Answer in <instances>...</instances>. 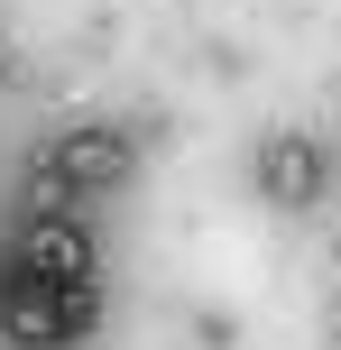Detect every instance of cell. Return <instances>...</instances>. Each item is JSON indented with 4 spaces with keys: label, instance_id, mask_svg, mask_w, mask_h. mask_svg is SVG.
Instances as JSON below:
<instances>
[{
    "label": "cell",
    "instance_id": "obj_1",
    "mask_svg": "<svg viewBox=\"0 0 341 350\" xmlns=\"http://www.w3.org/2000/svg\"><path fill=\"white\" fill-rule=\"evenodd\" d=\"M92 323H102L92 277L55 286V277H37V267H10V277H0V332H10L18 350H74Z\"/></svg>",
    "mask_w": 341,
    "mask_h": 350
},
{
    "label": "cell",
    "instance_id": "obj_2",
    "mask_svg": "<svg viewBox=\"0 0 341 350\" xmlns=\"http://www.w3.org/2000/svg\"><path fill=\"white\" fill-rule=\"evenodd\" d=\"M139 166V139L120 120H92V129H65V139L37 157V212H65L83 185H120Z\"/></svg>",
    "mask_w": 341,
    "mask_h": 350
},
{
    "label": "cell",
    "instance_id": "obj_3",
    "mask_svg": "<svg viewBox=\"0 0 341 350\" xmlns=\"http://www.w3.org/2000/svg\"><path fill=\"white\" fill-rule=\"evenodd\" d=\"M323 148L305 139V129H277L268 148H258V203H277V212H314V193H323Z\"/></svg>",
    "mask_w": 341,
    "mask_h": 350
},
{
    "label": "cell",
    "instance_id": "obj_4",
    "mask_svg": "<svg viewBox=\"0 0 341 350\" xmlns=\"http://www.w3.org/2000/svg\"><path fill=\"white\" fill-rule=\"evenodd\" d=\"M18 267H37V277H55V286H83L92 277V240L65 212H37V221H18Z\"/></svg>",
    "mask_w": 341,
    "mask_h": 350
}]
</instances>
